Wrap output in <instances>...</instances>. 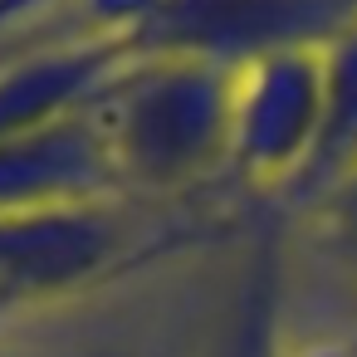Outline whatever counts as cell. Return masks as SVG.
<instances>
[{
  "mask_svg": "<svg viewBox=\"0 0 357 357\" xmlns=\"http://www.w3.org/2000/svg\"><path fill=\"white\" fill-rule=\"evenodd\" d=\"M240 69L196 54H137L93 98L123 191H186L230 157Z\"/></svg>",
  "mask_w": 357,
  "mask_h": 357,
  "instance_id": "6da1fadb",
  "label": "cell"
},
{
  "mask_svg": "<svg viewBox=\"0 0 357 357\" xmlns=\"http://www.w3.org/2000/svg\"><path fill=\"white\" fill-rule=\"evenodd\" d=\"M357 0H108V25L137 54H196L245 69L284 50H323Z\"/></svg>",
  "mask_w": 357,
  "mask_h": 357,
  "instance_id": "7a4b0ae2",
  "label": "cell"
},
{
  "mask_svg": "<svg viewBox=\"0 0 357 357\" xmlns=\"http://www.w3.org/2000/svg\"><path fill=\"white\" fill-rule=\"evenodd\" d=\"M137 259L118 206L0 215V318L79 298Z\"/></svg>",
  "mask_w": 357,
  "mask_h": 357,
  "instance_id": "3957f363",
  "label": "cell"
},
{
  "mask_svg": "<svg viewBox=\"0 0 357 357\" xmlns=\"http://www.w3.org/2000/svg\"><path fill=\"white\" fill-rule=\"evenodd\" d=\"M323 123L318 50L264 54L235 79V123L225 167L259 191H284L303 176Z\"/></svg>",
  "mask_w": 357,
  "mask_h": 357,
  "instance_id": "277c9868",
  "label": "cell"
},
{
  "mask_svg": "<svg viewBox=\"0 0 357 357\" xmlns=\"http://www.w3.org/2000/svg\"><path fill=\"white\" fill-rule=\"evenodd\" d=\"M123 196L118 167L98 132L93 103L59 123L0 142V215L113 206Z\"/></svg>",
  "mask_w": 357,
  "mask_h": 357,
  "instance_id": "5b68a950",
  "label": "cell"
},
{
  "mask_svg": "<svg viewBox=\"0 0 357 357\" xmlns=\"http://www.w3.org/2000/svg\"><path fill=\"white\" fill-rule=\"evenodd\" d=\"M323 69V123L303 176L289 186V201L313 211L352 167H357V20L318 50Z\"/></svg>",
  "mask_w": 357,
  "mask_h": 357,
  "instance_id": "8992f818",
  "label": "cell"
},
{
  "mask_svg": "<svg viewBox=\"0 0 357 357\" xmlns=\"http://www.w3.org/2000/svg\"><path fill=\"white\" fill-rule=\"evenodd\" d=\"M274 269H279L274 255L255 259L220 357H284V347H279V274Z\"/></svg>",
  "mask_w": 357,
  "mask_h": 357,
  "instance_id": "52a82bcc",
  "label": "cell"
},
{
  "mask_svg": "<svg viewBox=\"0 0 357 357\" xmlns=\"http://www.w3.org/2000/svg\"><path fill=\"white\" fill-rule=\"evenodd\" d=\"M313 215L323 220V230H328L337 259L357 274V167H352V172L313 206Z\"/></svg>",
  "mask_w": 357,
  "mask_h": 357,
  "instance_id": "ba28073f",
  "label": "cell"
},
{
  "mask_svg": "<svg viewBox=\"0 0 357 357\" xmlns=\"http://www.w3.org/2000/svg\"><path fill=\"white\" fill-rule=\"evenodd\" d=\"M50 0H0V40L6 35H15L20 25H25V15H35V10H45Z\"/></svg>",
  "mask_w": 357,
  "mask_h": 357,
  "instance_id": "9c48e42d",
  "label": "cell"
}]
</instances>
